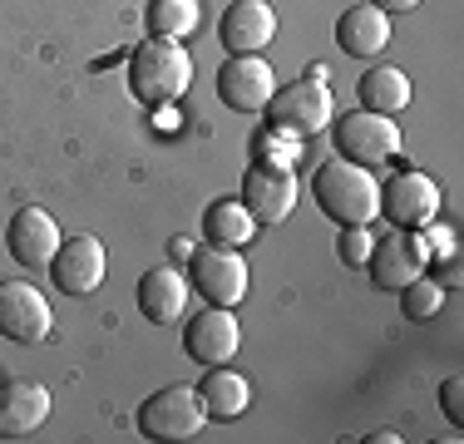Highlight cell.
<instances>
[{"instance_id": "e0dca14e", "label": "cell", "mask_w": 464, "mask_h": 444, "mask_svg": "<svg viewBox=\"0 0 464 444\" xmlns=\"http://www.w3.org/2000/svg\"><path fill=\"white\" fill-rule=\"evenodd\" d=\"M188 292H193L188 272H179V266H153V272L139 276V311L153 326H169V321L183 316Z\"/></svg>"}, {"instance_id": "603a6c76", "label": "cell", "mask_w": 464, "mask_h": 444, "mask_svg": "<svg viewBox=\"0 0 464 444\" xmlns=\"http://www.w3.org/2000/svg\"><path fill=\"white\" fill-rule=\"evenodd\" d=\"M440 306H445V282H435V276L420 272L415 282L401 286V311H405L411 321H435Z\"/></svg>"}, {"instance_id": "5b68a950", "label": "cell", "mask_w": 464, "mask_h": 444, "mask_svg": "<svg viewBox=\"0 0 464 444\" xmlns=\"http://www.w3.org/2000/svg\"><path fill=\"white\" fill-rule=\"evenodd\" d=\"M188 282L198 286L208 306H237L247 296V262L237 257V247H203L188 252Z\"/></svg>"}, {"instance_id": "d4e9b609", "label": "cell", "mask_w": 464, "mask_h": 444, "mask_svg": "<svg viewBox=\"0 0 464 444\" xmlns=\"http://www.w3.org/2000/svg\"><path fill=\"white\" fill-rule=\"evenodd\" d=\"M371 247H375L371 222H361V227H341V237H336V257L346 262V266H366Z\"/></svg>"}, {"instance_id": "5bb4252c", "label": "cell", "mask_w": 464, "mask_h": 444, "mask_svg": "<svg viewBox=\"0 0 464 444\" xmlns=\"http://www.w3.org/2000/svg\"><path fill=\"white\" fill-rule=\"evenodd\" d=\"M366 266H371V282L381 286V292H401V286L415 282L430 262H425V252H420L415 232L401 227V232H391V237H375Z\"/></svg>"}, {"instance_id": "7402d4cb", "label": "cell", "mask_w": 464, "mask_h": 444, "mask_svg": "<svg viewBox=\"0 0 464 444\" xmlns=\"http://www.w3.org/2000/svg\"><path fill=\"white\" fill-rule=\"evenodd\" d=\"M203 25V0H153L149 5V30L159 40H188Z\"/></svg>"}, {"instance_id": "30bf717a", "label": "cell", "mask_w": 464, "mask_h": 444, "mask_svg": "<svg viewBox=\"0 0 464 444\" xmlns=\"http://www.w3.org/2000/svg\"><path fill=\"white\" fill-rule=\"evenodd\" d=\"M50 302L30 282H0V336L20 346H40L50 336Z\"/></svg>"}, {"instance_id": "9c48e42d", "label": "cell", "mask_w": 464, "mask_h": 444, "mask_svg": "<svg viewBox=\"0 0 464 444\" xmlns=\"http://www.w3.org/2000/svg\"><path fill=\"white\" fill-rule=\"evenodd\" d=\"M60 242H64V232L45 208H20L5 227V252L25 266V272H50Z\"/></svg>"}, {"instance_id": "9a60e30c", "label": "cell", "mask_w": 464, "mask_h": 444, "mask_svg": "<svg viewBox=\"0 0 464 444\" xmlns=\"http://www.w3.org/2000/svg\"><path fill=\"white\" fill-rule=\"evenodd\" d=\"M50 420V391L40 381H0V439H25Z\"/></svg>"}, {"instance_id": "8fae6325", "label": "cell", "mask_w": 464, "mask_h": 444, "mask_svg": "<svg viewBox=\"0 0 464 444\" xmlns=\"http://www.w3.org/2000/svg\"><path fill=\"white\" fill-rule=\"evenodd\" d=\"M183 351L203 365H227L242 351V326L232 316V306H203L183 331Z\"/></svg>"}, {"instance_id": "83f0119b", "label": "cell", "mask_w": 464, "mask_h": 444, "mask_svg": "<svg viewBox=\"0 0 464 444\" xmlns=\"http://www.w3.org/2000/svg\"><path fill=\"white\" fill-rule=\"evenodd\" d=\"M371 5H381L385 15H401V10H415L420 0H371Z\"/></svg>"}, {"instance_id": "6da1fadb", "label": "cell", "mask_w": 464, "mask_h": 444, "mask_svg": "<svg viewBox=\"0 0 464 444\" xmlns=\"http://www.w3.org/2000/svg\"><path fill=\"white\" fill-rule=\"evenodd\" d=\"M312 193H316V208L341 227H361V222L381 217V183L371 178L366 163H351V159L322 163L312 178Z\"/></svg>"}, {"instance_id": "f1b7e54d", "label": "cell", "mask_w": 464, "mask_h": 444, "mask_svg": "<svg viewBox=\"0 0 464 444\" xmlns=\"http://www.w3.org/2000/svg\"><path fill=\"white\" fill-rule=\"evenodd\" d=\"M391 439L401 444V435H395V430H375V435H371V444H391Z\"/></svg>"}, {"instance_id": "8992f818", "label": "cell", "mask_w": 464, "mask_h": 444, "mask_svg": "<svg viewBox=\"0 0 464 444\" xmlns=\"http://www.w3.org/2000/svg\"><path fill=\"white\" fill-rule=\"evenodd\" d=\"M331 139H336L341 159L366 163V169L401 153V129H395V119L371 114V109H351L346 119H331Z\"/></svg>"}, {"instance_id": "ffe728a7", "label": "cell", "mask_w": 464, "mask_h": 444, "mask_svg": "<svg viewBox=\"0 0 464 444\" xmlns=\"http://www.w3.org/2000/svg\"><path fill=\"white\" fill-rule=\"evenodd\" d=\"M405 104H411V80H405V70H395V64H375L366 80H361V109L395 119Z\"/></svg>"}, {"instance_id": "52a82bcc", "label": "cell", "mask_w": 464, "mask_h": 444, "mask_svg": "<svg viewBox=\"0 0 464 444\" xmlns=\"http://www.w3.org/2000/svg\"><path fill=\"white\" fill-rule=\"evenodd\" d=\"M277 94V74L262 54H232V60L218 70V99L237 114H262Z\"/></svg>"}, {"instance_id": "ac0fdd59", "label": "cell", "mask_w": 464, "mask_h": 444, "mask_svg": "<svg viewBox=\"0 0 464 444\" xmlns=\"http://www.w3.org/2000/svg\"><path fill=\"white\" fill-rule=\"evenodd\" d=\"M336 44L351 54V60H375V54L391 44V15L381 5H351L346 15L336 20Z\"/></svg>"}, {"instance_id": "7a4b0ae2", "label": "cell", "mask_w": 464, "mask_h": 444, "mask_svg": "<svg viewBox=\"0 0 464 444\" xmlns=\"http://www.w3.org/2000/svg\"><path fill=\"white\" fill-rule=\"evenodd\" d=\"M193 84V54L183 50V40H143L129 60V89H134L139 104L163 109V104H179Z\"/></svg>"}, {"instance_id": "d6986e66", "label": "cell", "mask_w": 464, "mask_h": 444, "mask_svg": "<svg viewBox=\"0 0 464 444\" xmlns=\"http://www.w3.org/2000/svg\"><path fill=\"white\" fill-rule=\"evenodd\" d=\"M203 237L213 242V247H247L252 237H257V217L242 208V198H218L213 208L203 213Z\"/></svg>"}, {"instance_id": "ba28073f", "label": "cell", "mask_w": 464, "mask_h": 444, "mask_svg": "<svg viewBox=\"0 0 464 444\" xmlns=\"http://www.w3.org/2000/svg\"><path fill=\"white\" fill-rule=\"evenodd\" d=\"M104 272H109V252H104V242H99L94 232L64 237L60 252H54V262H50V276H54V286H60L64 296H90V292H99Z\"/></svg>"}, {"instance_id": "44dd1931", "label": "cell", "mask_w": 464, "mask_h": 444, "mask_svg": "<svg viewBox=\"0 0 464 444\" xmlns=\"http://www.w3.org/2000/svg\"><path fill=\"white\" fill-rule=\"evenodd\" d=\"M198 395H203V410L218 420H237L252 405V385L237 371H227V365H213V375L198 385Z\"/></svg>"}, {"instance_id": "cb8c5ba5", "label": "cell", "mask_w": 464, "mask_h": 444, "mask_svg": "<svg viewBox=\"0 0 464 444\" xmlns=\"http://www.w3.org/2000/svg\"><path fill=\"white\" fill-rule=\"evenodd\" d=\"M252 159L267 163V169H292V163L302 159V139H292V133H282V129H262L257 139H252Z\"/></svg>"}, {"instance_id": "4316f807", "label": "cell", "mask_w": 464, "mask_h": 444, "mask_svg": "<svg viewBox=\"0 0 464 444\" xmlns=\"http://www.w3.org/2000/svg\"><path fill=\"white\" fill-rule=\"evenodd\" d=\"M440 410L450 415V425H455V430H464V381H459V375H450V381L440 385Z\"/></svg>"}, {"instance_id": "4fadbf2b", "label": "cell", "mask_w": 464, "mask_h": 444, "mask_svg": "<svg viewBox=\"0 0 464 444\" xmlns=\"http://www.w3.org/2000/svg\"><path fill=\"white\" fill-rule=\"evenodd\" d=\"M381 213L395 222V227H425L440 213V183L425 173H395L391 183L381 188Z\"/></svg>"}, {"instance_id": "2e32d148", "label": "cell", "mask_w": 464, "mask_h": 444, "mask_svg": "<svg viewBox=\"0 0 464 444\" xmlns=\"http://www.w3.org/2000/svg\"><path fill=\"white\" fill-rule=\"evenodd\" d=\"M218 40L227 44V54H262L277 40V10H272L267 0H237L223 15Z\"/></svg>"}, {"instance_id": "7c38bea8", "label": "cell", "mask_w": 464, "mask_h": 444, "mask_svg": "<svg viewBox=\"0 0 464 444\" xmlns=\"http://www.w3.org/2000/svg\"><path fill=\"white\" fill-rule=\"evenodd\" d=\"M242 208H247L257 222H267V227L286 222V217H292V208H296V178H292V169L252 163L247 178H242Z\"/></svg>"}, {"instance_id": "484cf974", "label": "cell", "mask_w": 464, "mask_h": 444, "mask_svg": "<svg viewBox=\"0 0 464 444\" xmlns=\"http://www.w3.org/2000/svg\"><path fill=\"white\" fill-rule=\"evenodd\" d=\"M415 237H420L425 262H450V257H455V232H450V227H430V222H425V232H415Z\"/></svg>"}, {"instance_id": "277c9868", "label": "cell", "mask_w": 464, "mask_h": 444, "mask_svg": "<svg viewBox=\"0 0 464 444\" xmlns=\"http://www.w3.org/2000/svg\"><path fill=\"white\" fill-rule=\"evenodd\" d=\"M203 395L198 385H169V391L149 395L139 410V435L143 439H198L203 435Z\"/></svg>"}, {"instance_id": "3957f363", "label": "cell", "mask_w": 464, "mask_h": 444, "mask_svg": "<svg viewBox=\"0 0 464 444\" xmlns=\"http://www.w3.org/2000/svg\"><path fill=\"white\" fill-rule=\"evenodd\" d=\"M326 80L331 74L322 70V64H312L302 80L277 89L272 104H267V129H282V133H292V139H312V133L331 129V119H336V99H331Z\"/></svg>"}]
</instances>
